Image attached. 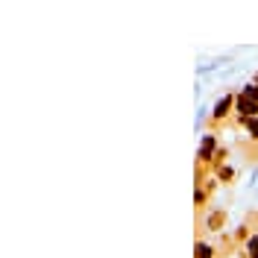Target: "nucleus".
Masks as SVG:
<instances>
[{"instance_id":"obj_4","label":"nucleus","mask_w":258,"mask_h":258,"mask_svg":"<svg viewBox=\"0 0 258 258\" xmlns=\"http://www.w3.org/2000/svg\"><path fill=\"white\" fill-rule=\"evenodd\" d=\"M194 258H214V247L205 244V241H196L194 244Z\"/></svg>"},{"instance_id":"obj_3","label":"nucleus","mask_w":258,"mask_h":258,"mask_svg":"<svg viewBox=\"0 0 258 258\" xmlns=\"http://www.w3.org/2000/svg\"><path fill=\"white\" fill-rule=\"evenodd\" d=\"M214 147H217L214 144V135H205L202 138V147H199V161H211V156H217Z\"/></svg>"},{"instance_id":"obj_1","label":"nucleus","mask_w":258,"mask_h":258,"mask_svg":"<svg viewBox=\"0 0 258 258\" xmlns=\"http://www.w3.org/2000/svg\"><path fill=\"white\" fill-rule=\"evenodd\" d=\"M235 115H238V121H247V118H258V103L247 100L244 94H238V100H235Z\"/></svg>"},{"instance_id":"obj_5","label":"nucleus","mask_w":258,"mask_h":258,"mask_svg":"<svg viewBox=\"0 0 258 258\" xmlns=\"http://www.w3.org/2000/svg\"><path fill=\"white\" fill-rule=\"evenodd\" d=\"M238 124L247 129V135H250L253 141H258V118H247V121H238Z\"/></svg>"},{"instance_id":"obj_11","label":"nucleus","mask_w":258,"mask_h":258,"mask_svg":"<svg viewBox=\"0 0 258 258\" xmlns=\"http://www.w3.org/2000/svg\"><path fill=\"white\" fill-rule=\"evenodd\" d=\"M256 82H258V76H256Z\"/></svg>"},{"instance_id":"obj_9","label":"nucleus","mask_w":258,"mask_h":258,"mask_svg":"<svg viewBox=\"0 0 258 258\" xmlns=\"http://www.w3.org/2000/svg\"><path fill=\"white\" fill-rule=\"evenodd\" d=\"M205 196H208V194H205L202 188H199V185H196V194H194V205H196V208H202V205H205Z\"/></svg>"},{"instance_id":"obj_2","label":"nucleus","mask_w":258,"mask_h":258,"mask_svg":"<svg viewBox=\"0 0 258 258\" xmlns=\"http://www.w3.org/2000/svg\"><path fill=\"white\" fill-rule=\"evenodd\" d=\"M235 100H238V94H223V100H217V106H214V112H211V121H214V124L223 121L229 112H235Z\"/></svg>"},{"instance_id":"obj_7","label":"nucleus","mask_w":258,"mask_h":258,"mask_svg":"<svg viewBox=\"0 0 258 258\" xmlns=\"http://www.w3.org/2000/svg\"><path fill=\"white\" fill-rule=\"evenodd\" d=\"M223 223H226V211H214V214H211V217L205 220V226H208L211 232H217V229H220Z\"/></svg>"},{"instance_id":"obj_10","label":"nucleus","mask_w":258,"mask_h":258,"mask_svg":"<svg viewBox=\"0 0 258 258\" xmlns=\"http://www.w3.org/2000/svg\"><path fill=\"white\" fill-rule=\"evenodd\" d=\"M217 173H220V179H223V182H232V167H220Z\"/></svg>"},{"instance_id":"obj_6","label":"nucleus","mask_w":258,"mask_h":258,"mask_svg":"<svg viewBox=\"0 0 258 258\" xmlns=\"http://www.w3.org/2000/svg\"><path fill=\"white\" fill-rule=\"evenodd\" d=\"M247 258H258V232H250V238H247Z\"/></svg>"},{"instance_id":"obj_8","label":"nucleus","mask_w":258,"mask_h":258,"mask_svg":"<svg viewBox=\"0 0 258 258\" xmlns=\"http://www.w3.org/2000/svg\"><path fill=\"white\" fill-rule=\"evenodd\" d=\"M241 94L247 97V100H253V103H258V82H247L241 88Z\"/></svg>"}]
</instances>
